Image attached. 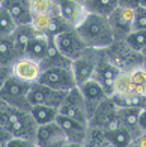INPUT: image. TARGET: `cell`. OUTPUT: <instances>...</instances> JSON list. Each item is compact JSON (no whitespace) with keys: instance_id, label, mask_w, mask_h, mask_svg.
I'll return each mask as SVG.
<instances>
[{"instance_id":"1","label":"cell","mask_w":146,"mask_h":147,"mask_svg":"<svg viewBox=\"0 0 146 147\" xmlns=\"http://www.w3.org/2000/svg\"><path fill=\"white\" fill-rule=\"evenodd\" d=\"M75 29L86 41V44L95 50H105L116 41L109 17H104V15L89 12L81 21V24Z\"/></svg>"},{"instance_id":"2","label":"cell","mask_w":146,"mask_h":147,"mask_svg":"<svg viewBox=\"0 0 146 147\" xmlns=\"http://www.w3.org/2000/svg\"><path fill=\"white\" fill-rule=\"evenodd\" d=\"M32 84L27 81H23L11 74V77L5 81V84L0 89V98L5 104L11 107H15L20 110H29L32 108L29 93Z\"/></svg>"},{"instance_id":"3","label":"cell","mask_w":146,"mask_h":147,"mask_svg":"<svg viewBox=\"0 0 146 147\" xmlns=\"http://www.w3.org/2000/svg\"><path fill=\"white\" fill-rule=\"evenodd\" d=\"M105 54L117 68L122 71H130L136 66L143 65L145 54L134 50L125 39H116L109 48H105Z\"/></svg>"},{"instance_id":"4","label":"cell","mask_w":146,"mask_h":147,"mask_svg":"<svg viewBox=\"0 0 146 147\" xmlns=\"http://www.w3.org/2000/svg\"><path fill=\"white\" fill-rule=\"evenodd\" d=\"M59 113L89 125L90 113H89L86 99L83 96V93L80 92V89H78V86H75L74 89L68 90L63 102L60 104V107H59Z\"/></svg>"},{"instance_id":"5","label":"cell","mask_w":146,"mask_h":147,"mask_svg":"<svg viewBox=\"0 0 146 147\" xmlns=\"http://www.w3.org/2000/svg\"><path fill=\"white\" fill-rule=\"evenodd\" d=\"M89 125L99 129H113L117 126H122L121 117H119V107L115 104L111 96L105 98L95 108Z\"/></svg>"},{"instance_id":"6","label":"cell","mask_w":146,"mask_h":147,"mask_svg":"<svg viewBox=\"0 0 146 147\" xmlns=\"http://www.w3.org/2000/svg\"><path fill=\"white\" fill-rule=\"evenodd\" d=\"M39 83L47 84L53 89L68 92L77 86L74 72L71 68L65 66H56V68H45L42 71V75L39 78Z\"/></svg>"},{"instance_id":"7","label":"cell","mask_w":146,"mask_h":147,"mask_svg":"<svg viewBox=\"0 0 146 147\" xmlns=\"http://www.w3.org/2000/svg\"><path fill=\"white\" fill-rule=\"evenodd\" d=\"M54 42L59 47V50H60L66 57H69L71 60L80 57L83 53L89 48V45L86 44V41L81 38L78 30L74 29V27L66 30V32L59 33L57 36H54Z\"/></svg>"},{"instance_id":"8","label":"cell","mask_w":146,"mask_h":147,"mask_svg":"<svg viewBox=\"0 0 146 147\" xmlns=\"http://www.w3.org/2000/svg\"><path fill=\"white\" fill-rule=\"evenodd\" d=\"M121 72H122V69L117 68V66L107 57V54H105L104 50L99 51V59H98L96 68H95L94 78L96 80V81L101 83V86L105 89V92H107L109 96L113 95V92H115V80L121 75Z\"/></svg>"},{"instance_id":"9","label":"cell","mask_w":146,"mask_h":147,"mask_svg":"<svg viewBox=\"0 0 146 147\" xmlns=\"http://www.w3.org/2000/svg\"><path fill=\"white\" fill-rule=\"evenodd\" d=\"M56 120L60 125V128L63 129L66 138H68L69 147H84L86 146V140H88V134H89L88 123H83L80 120H75L69 116L60 114V113H59Z\"/></svg>"},{"instance_id":"10","label":"cell","mask_w":146,"mask_h":147,"mask_svg":"<svg viewBox=\"0 0 146 147\" xmlns=\"http://www.w3.org/2000/svg\"><path fill=\"white\" fill-rule=\"evenodd\" d=\"M134 18H136L134 8H127V6L119 5L111 12L109 15V21L111 29H113L115 39H125L134 30Z\"/></svg>"},{"instance_id":"11","label":"cell","mask_w":146,"mask_h":147,"mask_svg":"<svg viewBox=\"0 0 146 147\" xmlns=\"http://www.w3.org/2000/svg\"><path fill=\"white\" fill-rule=\"evenodd\" d=\"M99 51L101 50H95V48H90L89 47L80 57L72 60L71 69L74 72L77 86L84 83V81H88V80H90L94 77L98 59H99Z\"/></svg>"},{"instance_id":"12","label":"cell","mask_w":146,"mask_h":147,"mask_svg":"<svg viewBox=\"0 0 146 147\" xmlns=\"http://www.w3.org/2000/svg\"><path fill=\"white\" fill-rule=\"evenodd\" d=\"M35 141L36 147H69L68 138L60 128V125L57 123V120L39 125Z\"/></svg>"},{"instance_id":"13","label":"cell","mask_w":146,"mask_h":147,"mask_svg":"<svg viewBox=\"0 0 146 147\" xmlns=\"http://www.w3.org/2000/svg\"><path fill=\"white\" fill-rule=\"evenodd\" d=\"M65 90H57L53 89L47 84L42 83H33L30 87V93H29V99L32 105H38V104H44V105H51V107H60V104L63 102V99L66 96Z\"/></svg>"},{"instance_id":"14","label":"cell","mask_w":146,"mask_h":147,"mask_svg":"<svg viewBox=\"0 0 146 147\" xmlns=\"http://www.w3.org/2000/svg\"><path fill=\"white\" fill-rule=\"evenodd\" d=\"M42 71H44L42 63L27 56H21L11 65L12 75L23 80V81H27L30 84L39 81V78L42 75Z\"/></svg>"},{"instance_id":"15","label":"cell","mask_w":146,"mask_h":147,"mask_svg":"<svg viewBox=\"0 0 146 147\" xmlns=\"http://www.w3.org/2000/svg\"><path fill=\"white\" fill-rule=\"evenodd\" d=\"M78 89H80V92L83 93V96L86 99V104H88V108H89L90 117H92L96 107L101 104L105 98H109L107 92H105V89L101 86V83L96 81L94 77H92L90 80H88V81L78 84Z\"/></svg>"},{"instance_id":"16","label":"cell","mask_w":146,"mask_h":147,"mask_svg":"<svg viewBox=\"0 0 146 147\" xmlns=\"http://www.w3.org/2000/svg\"><path fill=\"white\" fill-rule=\"evenodd\" d=\"M59 9H60V15L72 27H78L86 15L89 14L81 0H60Z\"/></svg>"},{"instance_id":"17","label":"cell","mask_w":146,"mask_h":147,"mask_svg":"<svg viewBox=\"0 0 146 147\" xmlns=\"http://www.w3.org/2000/svg\"><path fill=\"white\" fill-rule=\"evenodd\" d=\"M3 6L11 12L18 26L32 23L33 14L30 9V0H3Z\"/></svg>"},{"instance_id":"18","label":"cell","mask_w":146,"mask_h":147,"mask_svg":"<svg viewBox=\"0 0 146 147\" xmlns=\"http://www.w3.org/2000/svg\"><path fill=\"white\" fill-rule=\"evenodd\" d=\"M42 68H56V66H65V68H71L72 60L69 57H66L63 53L59 50V47L54 42V38H50V47L48 51L45 54L42 60Z\"/></svg>"},{"instance_id":"19","label":"cell","mask_w":146,"mask_h":147,"mask_svg":"<svg viewBox=\"0 0 146 147\" xmlns=\"http://www.w3.org/2000/svg\"><path fill=\"white\" fill-rule=\"evenodd\" d=\"M140 108L136 107H130V105H124L119 107V117H121V123L128 128L132 134V138L142 132L140 125H139V117H140Z\"/></svg>"},{"instance_id":"20","label":"cell","mask_w":146,"mask_h":147,"mask_svg":"<svg viewBox=\"0 0 146 147\" xmlns=\"http://www.w3.org/2000/svg\"><path fill=\"white\" fill-rule=\"evenodd\" d=\"M109 147H130L132 141V134L125 126H117L113 129H103Z\"/></svg>"},{"instance_id":"21","label":"cell","mask_w":146,"mask_h":147,"mask_svg":"<svg viewBox=\"0 0 146 147\" xmlns=\"http://www.w3.org/2000/svg\"><path fill=\"white\" fill-rule=\"evenodd\" d=\"M23 54L17 48L12 35L9 36H0V65L11 66L17 59H20Z\"/></svg>"},{"instance_id":"22","label":"cell","mask_w":146,"mask_h":147,"mask_svg":"<svg viewBox=\"0 0 146 147\" xmlns=\"http://www.w3.org/2000/svg\"><path fill=\"white\" fill-rule=\"evenodd\" d=\"M48 47H50V36L38 35L27 44V47L24 50V56L35 59L38 62H42L45 54H47V51H48Z\"/></svg>"},{"instance_id":"23","label":"cell","mask_w":146,"mask_h":147,"mask_svg":"<svg viewBox=\"0 0 146 147\" xmlns=\"http://www.w3.org/2000/svg\"><path fill=\"white\" fill-rule=\"evenodd\" d=\"M38 35H41L35 27L30 24H21V26H18V27L15 29V32L12 33V38H14V42L17 45V48L20 50V53L24 56V50H26V47H27V44L32 41L35 36Z\"/></svg>"},{"instance_id":"24","label":"cell","mask_w":146,"mask_h":147,"mask_svg":"<svg viewBox=\"0 0 146 147\" xmlns=\"http://www.w3.org/2000/svg\"><path fill=\"white\" fill-rule=\"evenodd\" d=\"M30 113L38 122V125H45L50 122H56V119L59 116V108L57 107H51V105L38 104V105H32Z\"/></svg>"},{"instance_id":"25","label":"cell","mask_w":146,"mask_h":147,"mask_svg":"<svg viewBox=\"0 0 146 147\" xmlns=\"http://www.w3.org/2000/svg\"><path fill=\"white\" fill-rule=\"evenodd\" d=\"M83 3L88 12L109 17L119 6V0H84Z\"/></svg>"},{"instance_id":"26","label":"cell","mask_w":146,"mask_h":147,"mask_svg":"<svg viewBox=\"0 0 146 147\" xmlns=\"http://www.w3.org/2000/svg\"><path fill=\"white\" fill-rule=\"evenodd\" d=\"M30 9L33 15H59L60 9H59V2L56 0H30Z\"/></svg>"},{"instance_id":"27","label":"cell","mask_w":146,"mask_h":147,"mask_svg":"<svg viewBox=\"0 0 146 147\" xmlns=\"http://www.w3.org/2000/svg\"><path fill=\"white\" fill-rule=\"evenodd\" d=\"M127 72L130 75L132 86L136 89V93L146 96V68L143 65H140V66H136V68H132Z\"/></svg>"},{"instance_id":"28","label":"cell","mask_w":146,"mask_h":147,"mask_svg":"<svg viewBox=\"0 0 146 147\" xmlns=\"http://www.w3.org/2000/svg\"><path fill=\"white\" fill-rule=\"evenodd\" d=\"M18 24L15 23L14 17L11 15V12L3 6H0V36H9L15 32Z\"/></svg>"},{"instance_id":"29","label":"cell","mask_w":146,"mask_h":147,"mask_svg":"<svg viewBox=\"0 0 146 147\" xmlns=\"http://www.w3.org/2000/svg\"><path fill=\"white\" fill-rule=\"evenodd\" d=\"M84 147H109L104 131L89 125V134H88V140H86Z\"/></svg>"},{"instance_id":"30","label":"cell","mask_w":146,"mask_h":147,"mask_svg":"<svg viewBox=\"0 0 146 147\" xmlns=\"http://www.w3.org/2000/svg\"><path fill=\"white\" fill-rule=\"evenodd\" d=\"M125 41H127L134 50L143 53L146 50V29H136V30H132L130 35L125 38Z\"/></svg>"},{"instance_id":"31","label":"cell","mask_w":146,"mask_h":147,"mask_svg":"<svg viewBox=\"0 0 146 147\" xmlns=\"http://www.w3.org/2000/svg\"><path fill=\"white\" fill-rule=\"evenodd\" d=\"M69 29H72V26L66 21V20L59 14V15H54L51 18V24H50V27H48V32L45 33L47 36H50V38H54V36H57L59 33H62V32H66V30H69ZM75 29V27H74Z\"/></svg>"},{"instance_id":"32","label":"cell","mask_w":146,"mask_h":147,"mask_svg":"<svg viewBox=\"0 0 146 147\" xmlns=\"http://www.w3.org/2000/svg\"><path fill=\"white\" fill-rule=\"evenodd\" d=\"M51 15H33L32 17V26L35 27L41 35H45V33L48 32V27H50V24H51Z\"/></svg>"},{"instance_id":"33","label":"cell","mask_w":146,"mask_h":147,"mask_svg":"<svg viewBox=\"0 0 146 147\" xmlns=\"http://www.w3.org/2000/svg\"><path fill=\"white\" fill-rule=\"evenodd\" d=\"M6 147H36V143L33 140L21 138V137H12Z\"/></svg>"},{"instance_id":"34","label":"cell","mask_w":146,"mask_h":147,"mask_svg":"<svg viewBox=\"0 0 146 147\" xmlns=\"http://www.w3.org/2000/svg\"><path fill=\"white\" fill-rule=\"evenodd\" d=\"M136 29H146V8L139 6L136 8V18H134V30Z\"/></svg>"},{"instance_id":"35","label":"cell","mask_w":146,"mask_h":147,"mask_svg":"<svg viewBox=\"0 0 146 147\" xmlns=\"http://www.w3.org/2000/svg\"><path fill=\"white\" fill-rule=\"evenodd\" d=\"M14 137L9 132V129H6L5 126L0 125V147H6V144L9 143V140Z\"/></svg>"},{"instance_id":"36","label":"cell","mask_w":146,"mask_h":147,"mask_svg":"<svg viewBox=\"0 0 146 147\" xmlns=\"http://www.w3.org/2000/svg\"><path fill=\"white\" fill-rule=\"evenodd\" d=\"M131 147H146V132L142 131L139 135H136L131 141Z\"/></svg>"},{"instance_id":"37","label":"cell","mask_w":146,"mask_h":147,"mask_svg":"<svg viewBox=\"0 0 146 147\" xmlns=\"http://www.w3.org/2000/svg\"><path fill=\"white\" fill-rule=\"evenodd\" d=\"M11 77V66H3L0 65V89L5 84V81Z\"/></svg>"},{"instance_id":"38","label":"cell","mask_w":146,"mask_h":147,"mask_svg":"<svg viewBox=\"0 0 146 147\" xmlns=\"http://www.w3.org/2000/svg\"><path fill=\"white\" fill-rule=\"evenodd\" d=\"M119 5L127 6V8H139L142 5V0H119Z\"/></svg>"},{"instance_id":"39","label":"cell","mask_w":146,"mask_h":147,"mask_svg":"<svg viewBox=\"0 0 146 147\" xmlns=\"http://www.w3.org/2000/svg\"><path fill=\"white\" fill-rule=\"evenodd\" d=\"M139 125H140V129L146 132V108L140 111V117H139Z\"/></svg>"},{"instance_id":"40","label":"cell","mask_w":146,"mask_h":147,"mask_svg":"<svg viewBox=\"0 0 146 147\" xmlns=\"http://www.w3.org/2000/svg\"><path fill=\"white\" fill-rule=\"evenodd\" d=\"M140 6H143V8H146V0H142V5Z\"/></svg>"},{"instance_id":"41","label":"cell","mask_w":146,"mask_h":147,"mask_svg":"<svg viewBox=\"0 0 146 147\" xmlns=\"http://www.w3.org/2000/svg\"><path fill=\"white\" fill-rule=\"evenodd\" d=\"M143 66L146 68V54H145V60H143Z\"/></svg>"},{"instance_id":"42","label":"cell","mask_w":146,"mask_h":147,"mask_svg":"<svg viewBox=\"0 0 146 147\" xmlns=\"http://www.w3.org/2000/svg\"><path fill=\"white\" fill-rule=\"evenodd\" d=\"M3 104V101H2V98H0V105H2Z\"/></svg>"},{"instance_id":"43","label":"cell","mask_w":146,"mask_h":147,"mask_svg":"<svg viewBox=\"0 0 146 147\" xmlns=\"http://www.w3.org/2000/svg\"><path fill=\"white\" fill-rule=\"evenodd\" d=\"M2 3H3V2H2V0H0V6H2Z\"/></svg>"},{"instance_id":"44","label":"cell","mask_w":146,"mask_h":147,"mask_svg":"<svg viewBox=\"0 0 146 147\" xmlns=\"http://www.w3.org/2000/svg\"><path fill=\"white\" fill-rule=\"evenodd\" d=\"M81 2H84V0H81Z\"/></svg>"},{"instance_id":"45","label":"cell","mask_w":146,"mask_h":147,"mask_svg":"<svg viewBox=\"0 0 146 147\" xmlns=\"http://www.w3.org/2000/svg\"><path fill=\"white\" fill-rule=\"evenodd\" d=\"M2 2H3V0H2Z\"/></svg>"}]
</instances>
